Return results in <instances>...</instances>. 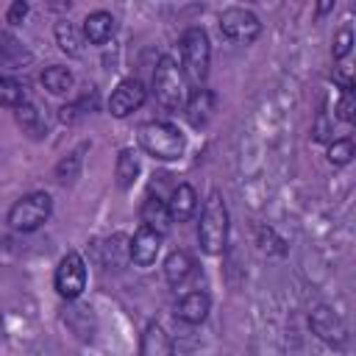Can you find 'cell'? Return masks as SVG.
<instances>
[{"label": "cell", "instance_id": "9c48e42d", "mask_svg": "<svg viewBox=\"0 0 356 356\" xmlns=\"http://www.w3.org/2000/svg\"><path fill=\"white\" fill-rule=\"evenodd\" d=\"M309 325H312V331H314L325 345L342 348V345L348 342V328H345L342 317H339L331 306H314L312 314H309Z\"/></svg>", "mask_w": 356, "mask_h": 356}, {"label": "cell", "instance_id": "ac0fdd59", "mask_svg": "<svg viewBox=\"0 0 356 356\" xmlns=\"http://www.w3.org/2000/svg\"><path fill=\"white\" fill-rule=\"evenodd\" d=\"M100 250H103L100 261H103V267H108V270H122L125 261H131L128 236H125V234H111V236L100 245Z\"/></svg>", "mask_w": 356, "mask_h": 356}, {"label": "cell", "instance_id": "7402d4cb", "mask_svg": "<svg viewBox=\"0 0 356 356\" xmlns=\"http://www.w3.org/2000/svg\"><path fill=\"white\" fill-rule=\"evenodd\" d=\"M42 86L50 92V95H67L70 89H72V83H75V78H72V72L67 70V67H61V64H50L44 72H42Z\"/></svg>", "mask_w": 356, "mask_h": 356}, {"label": "cell", "instance_id": "d6986e66", "mask_svg": "<svg viewBox=\"0 0 356 356\" xmlns=\"http://www.w3.org/2000/svg\"><path fill=\"white\" fill-rule=\"evenodd\" d=\"M56 44L67 53V56H83V44H86V39H83V31L75 25V22H67V19H61V22H56Z\"/></svg>", "mask_w": 356, "mask_h": 356}, {"label": "cell", "instance_id": "2e32d148", "mask_svg": "<svg viewBox=\"0 0 356 356\" xmlns=\"http://www.w3.org/2000/svg\"><path fill=\"white\" fill-rule=\"evenodd\" d=\"M139 217H142V225L150 228V231H156L159 236H164L170 231V225H172V217L167 211V200L153 197V195L145 197V203L139 209Z\"/></svg>", "mask_w": 356, "mask_h": 356}, {"label": "cell", "instance_id": "7c38bea8", "mask_svg": "<svg viewBox=\"0 0 356 356\" xmlns=\"http://www.w3.org/2000/svg\"><path fill=\"white\" fill-rule=\"evenodd\" d=\"M209 309H211V298H209L206 292L195 289V292H186V295L178 298V303H175V317L184 320V323H189V325H197V323L206 320Z\"/></svg>", "mask_w": 356, "mask_h": 356}, {"label": "cell", "instance_id": "9a60e30c", "mask_svg": "<svg viewBox=\"0 0 356 356\" xmlns=\"http://www.w3.org/2000/svg\"><path fill=\"white\" fill-rule=\"evenodd\" d=\"M81 31H83V39H86L89 44H106V42L114 36V31H117V19H114L108 11H92V14L83 19Z\"/></svg>", "mask_w": 356, "mask_h": 356}, {"label": "cell", "instance_id": "d4e9b609", "mask_svg": "<svg viewBox=\"0 0 356 356\" xmlns=\"http://www.w3.org/2000/svg\"><path fill=\"white\" fill-rule=\"evenodd\" d=\"M83 150H86V145L75 147L67 159H61V161H58V167H56L58 181H72V178H78V172H81V161H83Z\"/></svg>", "mask_w": 356, "mask_h": 356}, {"label": "cell", "instance_id": "4316f807", "mask_svg": "<svg viewBox=\"0 0 356 356\" xmlns=\"http://www.w3.org/2000/svg\"><path fill=\"white\" fill-rule=\"evenodd\" d=\"M350 44H353V33H350V28H342V31L334 36V47H331L334 58H345V56L350 53Z\"/></svg>", "mask_w": 356, "mask_h": 356}, {"label": "cell", "instance_id": "277c9868", "mask_svg": "<svg viewBox=\"0 0 356 356\" xmlns=\"http://www.w3.org/2000/svg\"><path fill=\"white\" fill-rule=\"evenodd\" d=\"M153 97L164 111H178L186 103V81L175 58L161 56L153 72Z\"/></svg>", "mask_w": 356, "mask_h": 356}, {"label": "cell", "instance_id": "5b68a950", "mask_svg": "<svg viewBox=\"0 0 356 356\" xmlns=\"http://www.w3.org/2000/svg\"><path fill=\"white\" fill-rule=\"evenodd\" d=\"M50 209H53V200L47 192H31L8 209V225L19 234H31L50 217Z\"/></svg>", "mask_w": 356, "mask_h": 356}, {"label": "cell", "instance_id": "ffe728a7", "mask_svg": "<svg viewBox=\"0 0 356 356\" xmlns=\"http://www.w3.org/2000/svg\"><path fill=\"white\" fill-rule=\"evenodd\" d=\"M195 273V261L186 250H172L167 259H164V278L172 284V286H181L186 284V278Z\"/></svg>", "mask_w": 356, "mask_h": 356}, {"label": "cell", "instance_id": "8fae6325", "mask_svg": "<svg viewBox=\"0 0 356 356\" xmlns=\"http://www.w3.org/2000/svg\"><path fill=\"white\" fill-rule=\"evenodd\" d=\"M214 108H217V100H214V92H209V89H195L189 95V100L184 103V114L192 128L209 125V120L214 117Z\"/></svg>", "mask_w": 356, "mask_h": 356}, {"label": "cell", "instance_id": "cb8c5ba5", "mask_svg": "<svg viewBox=\"0 0 356 356\" xmlns=\"http://www.w3.org/2000/svg\"><path fill=\"white\" fill-rule=\"evenodd\" d=\"M22 103H25V86L11 75H0V106L19 108Z\"/></svg>", "mask_w": 356, "mask_h": 356}, {"label": "cell", "instance_id": "30bf717a", "mask_svg": "<svg viewBox=\"0 0 356 356\" xmlns=\"http://www.w3.org/2000/svg\"><path fill=\"white\" fill-rule=\"evenodd\" d=\"M159 250H161V236L145 225H139L134 231V236H128V253L136 267H150L156 261Z\"/></svg>", "mask_w": 356, "mask_h": 356}, {"label": "cell", "instance_id": "4fadbf2b", "mask_svg": "<svg viewBox=\"0 0 356 356\" xmlns=\"http://www.w3.org/2000/svg\"><path fill=\"white\" fill-rule=\"evenodd\" d=\"M167 211L172 217V222H189L197 211V195L189 184H178L167 200Z\"/></svg>", "mask_w": 356, "mask_h": 356}, {"label": "cell", "instance_id": "484cf974", "mask_svg": "<svg viewBox=\"0 0 356 356\" xmlns=\"http://www.w3.org/2000/svg\"><path fill=\"white\" fill-rule=\"evenodd\" d=\"M353 159V142L350 139H334L328 145V161L331 164H348Z\"/></svg>", "mask_w": 356, "mask_h": 356}, {"label": "cell", "instance_id": "f546056e", "mask_svg": "<svg viewBox=\"0 0 356 356\" xmlns=\"http://www.w3.org/2000/svg\"><path fill=\"white\" fill-rule=\"evenodd\" d=\"M0 339H3V320H0Z\"/></svg>", "mask_w": 356, "mask_h": 356}, {"label": "cell", "instance_id": "83f0119b", "mask_svg": "<svg viewBox=\"0 0 356 356\" xmlns=\"http://www.w3.org/2000/svg\"><path fill=\"white\" fill-rule=\"evenodd\" d=\"M337 117L345 122H353V92H342V100L337 106Z\"/></svg>", "mask_w": 356, "mask_h": 356}, {"label": "cell", "instance_id": "ba28073f", "mask_svg": "<svg viewBox=\"0 0 356 356\" xmlns=\"http://www.w3.org/2000/svg\"><path fill=\"white\" fill-rule=\"evenodd\" d=\"M145 97H147L145 83H142L139 78H125V81H120L117 89L111 92V97H108V111H111V117H117V120L131 117L136 108H142Z\"/></svg>", "mask_w": 356, "mask_h": 356}, {"label": "cell", "instance_id": "603a6c76", "mask_svg": "<svg viewBox=\"0 0 356 356\" xmlns=\"http://www.w3.org/2000/svg\"><path fill=\"white\" fill-rule=\"evenodd\" d=\"M17 122H19V128H22L31 139H42V136L47 134V122H44L42 111H39L36 106H31V103H22V106L17 108Z\"/></svg>", "mask_w": 356, "mask_h": 356}, {"label": "cell", "instance_id": "6da1fadb", "mask_svg": "<svg viewBox=\"0 0 356 356\" xmlns=\"http://www.w3.org/2000/svg\"><path fill=\"white\" fill-rule=\"evenodd\" d=\"M139 147L156 161H178L186 150V136L178 125L156 120L139 128Z\"/></svg>", "mask_w": 356, "mask_h": 356}, {"label": "cell", "instance_id": "52a82bcc", "mask_svg": "<svg viewBox=\"0 0 356 356\" xmlns=\"http://www.w3.org/2000/svg\"><path fill=\"white\" fill-rule=\"evenodd\" d=\"M220 31L231 39V42H239V44H250L259 33H261V22L259 17L250 11V8H242V6H231V8H222L220 17Z\"/></svg>", "mask_w": 356, "mask_h": 356}, {"label": "cell", "instance_id": "e0dca14e", "mask_svg": "<svg viewBox=\"0 0 356 356\" xmlns=\"http://www.w3.org/2000/svg\"><path fill=\"white\" fill-rule=\"evenodd\" d=\"M28 61L31 50L8 31H0V70H22Z\"/></svg>", "mask_w": 356, "mask_h": 356}, {"label": "cell", "instance_id": "f1b7e54d", "mask_svg": "<svg viewBox=\"0 0 356 356\" xmlns=\"http://www.w3.org/2000/svg\"><path fill=\"white\" fill-rule=\"evenodd\" d=\"M25 14H28V3H22V0H14L11 3V8H8V22H22L25 19Z\"/></svg>", "mask_w": 356, "mask_h": 356}, {"label": "cell", "instance_id": "5bb4252c", "mask_svg": "<svg viewBox=\"0 0 356 356\" xmlns=\"http://www.w3.org/2000/svg\"><path fill=\"white\" fill-rule=\"evenodd\" d=\"M139 356H175L170 334L159 323H147L139 339Z\"/></svg>", "mask_w": 356, "mask_h": 356}, {"label": "cell", "instance_id": "3957f363", "mask_svg": "<svg viewBox=\"0 0 356 356\" xmlns=\"http://www.w3.org/2000/svg\"><path fill=\"white\" fill-rule=\"evenodd\" d=\"M181 75L189 83H203L211 64V44L203 28H186L181 36Z\"/></svg>", "mask_w": 356, "mask_h": 356}, {"label": "cell", "instance_id": "7a4b0ae2", "mask_svg": "<svg viewBox=\"0 0 356 356\" xmlns=\"http://www.w3.org/2000/svg\"><path fill=\"white\" fill-rule=\"evenodd\" d=\"M197 242L209 256H217L225 250L228 242V209L220 192H211L203 203L200 222H197Z\"/></svg>", "mask_w": 356, "mask_h": 356}, {"label": "cell", "instance_id": "8992f818", "mask_svg": "<svg viewBox=\"0 0 356 356\" xmlns=\"http://www.w3.org/2000/svg\"><path fill=\"white\" fill-rule=\"evenodd\" d=\"M53 286L64 300L81 298V292L86 289V261L81 259V253L70 250L61 256L56 275H53Z\"/></svg>", "mask_w": 356, "mask_h": 356}, {"label": "cell", "instance_id": "44dd1931", "mask_svg": "<svg viewBox=\"0 0 356 356\" xmlns=\"http://www.w3.org/2000/svg\"><path fill=\"white\" fill-rule=\"evenodd\" d=\"M139 175V159L131 147H122L117 153V167H114V178H117V186L120 189H131L134 181Z\"/></svg>", "mask_w": 356, "mask_h": 356}]
</instances>
